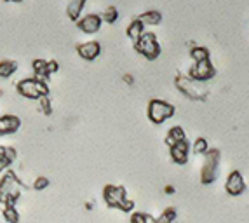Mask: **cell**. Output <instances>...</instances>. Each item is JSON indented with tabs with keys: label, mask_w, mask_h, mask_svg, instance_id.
<instances>
[{
	"label": "cell",
	"mask_w": 249,
	"mask_h": 223,
	"mask_svg": "<svg viewBox=\"0 0 249 223\" xmlns=\"http://www.w3.org/2000/svg\"><path fill=\"white\" fill-rule=\"evenodd\" d=\"M86 7V0H71L70 4L67 5V14L71 21H79L82 9Z\"/></svg>",
	"instance_id": "cell-16"
},
{
	"label": "cell",
	"mask_w": 249,
	"mask_h": 223,
	"mask_svg": "<svg viewBox=\"0 0 249 223\" xmlns=\"http://www.w3.org/2000/svg\"><path fill=\"white\" fill-rule=\"evenodd\" d=\"M49 186V180L44 176H38L37 180L34 182V188L35 190H44V188H47Z\"/></svg>",
	"instance_id": "cell-28"
},
{
	"label": "cell",
	"mask_w": 249,
	"mask_h": 223,
	"mask_svg": "<svg viewBox=\"0 0 249 223\" xmlns=\"http://www.w3.org/2000/svg\"><path fill=\"white\" fill-rule=\"evenodd\" d=\"M146 113H148V119L154 122V124H164L167 119L175 115V105L167 103L164 99H150L148 108H146Z\"/></svg>",
	"instance_id": "cell-5"
},
{
	"label": "cell",
	"mask_w": 249,
	"mask_h": 223,
	"mask_svg": "<svg viewBox=\"0 0 249 223\" xmlns=\"http://www.w3.org/2000/svg\"><path fill=\"white\" fill-rule=\"evenodd\" d=\"M125 33H127L129 40L133 42V44H136V42L142 38L143 33H145V25H143V23L138 19V18H134V19L127 25V30H125Z\"/></svg>",
	"instance_id": "cell-14"
},
{
	"label": "cell",
	"mask_w": 249,
	"mask_h": 223,
	"mask_svg": "<svg viewBox=\"0 0 249 223\" xmlns=\"http://www.w3.org/2000/svg\"><path fill=\"white\" fill-rule=\"evenodd\" d=\"M122 79H124V82H127L129 86H133V84H134V77L131 74H125L124 77H122Z\"/></svg>",
	"instance_id": "cell-30"
},
{
	"label": "cell",
	"mask_w": 249,
	"mask_h": 223,
	"mask_svg": "<svg viewBox=\"0 0 249 223\" xmlns=\"http://www.w3.org/2000/svg\"><path fill=\"white\" fill-rule=\"evenodd\" d=\"M2 216H4V220L7 223H19V213H18L16 206H13V204H7V206H4Z\"/></svg>",
	"instance_id": "cell-22"
},
{
	"label": "cell",
	"mask_w": 249,
	"mask_h": 223,
	"mask_svg": "<svg viewBox=\"0 0 249 223\" xmlns=\"http://www.w3.org/2000/svg\"><path fill=\"white\" fill-rule=\"evenodd\" d=\"M101 19H103V23H108V25H113L117 19H119V11H117V7H113V5H110V7H107L103 11V13L100 14Z\"/></svg>",
	"instance_id": "cell-23"
},
{
	"label": "cell",
	"mask_w": 249,
	"mask_h": 223,
	"mask_svg": "<svg viewBox=\"0 0 249 223\" xmlns=\"http://www.w3.org/2000/svg\"><path fill=\"white\" fill-rule=\"evenodd\" d=\"M0 152H2V155H4V159L9 164H13L16 161V150L11 149V147H0Z\"/></svg>",
	"instance_id": "cell-27"
},
{
	"label": "cell",
	"mask_w": 249,
	"mask_h": 223,
	"mask_svg": "<svg viewBox=\"0 0 249 223\" xmlns=\"http://www.w3.org/2000/svg\"><path fill=\"white\" fill-rule=\"evenodd\" d=\"M220 164H221V153L218 149H211L204 155L202 167H200V183L211 185L216 182V178L220 174Z\"/></svg>",
	"instance_id": "cell-2"
},
{
	"label": "cell",
	"mask_w": 249,
	"mask_h": 223,
	"mask_svg": "<svg viewBox=\"0 0 249 223\" xmlns=\"http://www.w3.org/2000/svg\"><path fill=\"white\" fill-rule=\"evenodd\" d=\"M0 188L4 190L5 197H7V204H13L14 206L21 195V183L13 171H7V173L2 176V180H0ZM7 204H5V206H7Z\"/></svg>",
	"instance_id": "cell-7"
},
{
	"label": "cell",
	"mask_w": 249,
	"mask_h": 223,
	"mask_svg": "<svg viewBox=\"0 0 249 223\" xmlns=\"http://www.w3.org/2000/svg\"><path fill=\"white\" fill-rule=\"evenodd\" d=\"M77 26H79L80 32L92 35V33H98L101 30V26H103V19H101L100 14H96V13L84 14V16H80V19L77 21Z\"/></svg>",
	"instance_id": "cell-10"
},
{
	"label": "cell",
	"mask_w": 249,
	"mask_h": 223,
	"mask_svg": "<svg viewBox=\"0 0 249 223\" xmlns=\"http://www.w3.org/2000/svg\"><path fill=\"white\" fill-rule=\"evenodd\" d=\"M16 70H18L16 61H11V59H4V61H0V77H2V79L11 77Z\"/></svg>",
	"instance_id": "cell-21"
},
{
	"label": "cell",
	"mask_w": 249,
	"mask_h": 223,
	"mask_svg": "<svg viewBox=\"0 0 249 223\" xmlns=\"http://www.w3.org/2000/svg\"><path fill=\"white\" fill-rule=\"evenodd\" d=\"M75 49H77V54H79L82 59H86V61H94L101 54V44L98 40L80 42Z\"/></svg>",
	"instance_id": "cell-11"
},
{
	"label": "cell",
	"mask_w": 249,
	"mask_h": 223,
	"mask_svg": "<svg viewBox=\"0 0 249 223\" xmlns=\"http://www.w3.org/2000/svg\"><path fill=\"white\" fill-rule=\"evenodd\" d=\"M175 82H176V87L179 89V93H183V94L190 99H196V101L199 99L200 101V99H206V96H208V89L204 87V84L192 80L188 75L178 74Z\"/></svg>",
	"instance_id": "cell-4"
},
{
	"label": "cell",
	"mask_w": 249,
	"mask_h": 223,
	"mask_svg": "<svg viewBox=\"0 0 249 223\" xmlns=\"http://www.w3.org/2000/svg\"><path fill=\"white\" fill-rule=\"evenodd\" d=\"M37 101H38V110L44 112L46 115H49L51 112H53V107H51V99H49V96H42V98H38Z\"/></svg>",
	"instance_id": "cell-26"
},
{
	"label": "cell",
	"mask_w": 249,
	"mask_h": 223,
	"mask_svg": "<svg viewBox=\"0 0 249 223\" xmlns=\"http://www.w3.org/2000/svg\"><path fill=\"white\" fill-rule=\"evenodd\" d=\"M225 192L232 197H237V195H242L246 192V182L244 176L237 169H233L232 173L227 176V182H225Z\"/></svg>",
	"instance_id": "cell-9"
},
{
	"label": "cell",
	"mask_w": 249,
	"mask_h": 223,
	"mask_svg": "<svg viewBox=\"0 0 249 223\" xmlns=\"http://www.w3.org/2000/svg\"><path fill=\"white\" fill-rule=\"evenodd\" d=\"M21 119L18 115H0V136L5 134H13L19 129Z\"/></svg>",
	"instance_id": "cell-13"
},
{
	"label": "cell",
	"mask_w": 249,
	"mask_h": 223,
	"mask_svg": "<svg viewBox=\"0 0 249 223\" xmlns=\"http://www.w3.org/2000/svg\"><path fill=\"white\" fill-rule=\"evenodd\" d=\"M190 150L192 153H196V155H206L209 152V143L206 138H197L194 143L190 145Z\"/></svg>",
	"instance_id": "cell-20"
},
{
	"label": "cell",
	"mask_w": 249,
	"mask_h": 223,
	"mask_svg": "<svg viewBox=\"0 0 249 223\" xmlns=\"http://www.w3.org/2000/svg\"><path fill=\"white\" fill-rule=\"evenodd\" d=\"M190 58L194 59V63H200V61H206V59H211L209 58V49L204 46H192Z\"/></svg>",
	"instance_id": "cell-19"
},
{
	"label": "cell",
	"mask_w": 249,
	"mask_h": 223,
	"mask_svg": "<svg viewBox=\"0 0 249 223\" xmlns=\"http://www.w3.org/2000/svg\"><path fill=\"white\" fill-rule=\"evenodd\" d=\"M59 70V65L58 61H47V72H49V75L56 74V72Z\"/></svg>",
	"instance_id": "cell-29"
},
{
	"label": "cell",
	"mask_w": 249,
	"mask_h": 223,
	"mask_svg": "<svg viewBox=\"0 0 249 223\" xmlns=\"http://www.w3.org/2000/svg\"><path fill=\"white\" fill-rule=\"evenodd\" d=\"M164 192H166V194H175V186L167 185L166 188H164Z\"/></svg>",
	"instance_id": "cell-32"
},
{
	"label": "cell",
	"mask_w": 249,
	"mask_h": 223,
	"mask_svg": "<svg viewBox=\"0 0 249 223\" xmlns=\"http://www.w3.org/2000/svg\"><path fill=\"white\" fill-rule=\"evenodd\" d=\"M129 222L131 223H152L154 222V216L148 215V213H143V211H133Z\"/></svg>",
	"instance_id": "cell-24"
},
{
	"label": "cell",
	"mask_w": 249,
	"mask_h": 223,
	"mask_svg": "<svg viewBox=\"0 0 249 223\" xmlns=\"http://www.w3.org/2000/svg\"><path fill=\"white\" fill-rule=\"evenodd\" d=\"M187 140V132H185V129L181 128V126H175V128H171L169 132L166 134V145L167 147H173V145L179 143V141H185Z\"/></svg>",
	"instance_id": "cell-15"
},
{
	"label": "cell",
	"mask_w": 249,
	"mask_h": 223,
	"mask_svg": "<svg viewBox=\"0 0 249 223\" xmlns=\"http://www.w3.org/2000/svg\"><path fill=\"white\" fill-rule=\"evenodd\" d=\"M138 19L142 21L143 25H148V26H155V25H159L162 21V14L159 13V11H155V9H152V11H146V13H143V14H140L138 16Z\"/></svg>",
	"instance_id": "cell-17"
},
{
	"label": "cell",
	"mask_w": 249,
	"mask_h": 223,
	"mask_svg": "<svg viewBox=\"0 0 249 223\" xmlns=\"http://www.w3.org/2000/svg\"><path fill=\"white\" fill-rule=\"evenodd\" d=\"M169 155L175 164H178V166L187 164L188 159H190V143H188V140L173 145L169 149Z\"/></svg>",
	"instance_id": "cell-12"
},
{
	"label": "cell",
	"mask_w": 249,
	"mask_h": 223,
	"mask_svg": "<svg viewBox=\"0 0 249 223\" xmlns=\"http://www.w3.org/2000/svg\"><path fill=\"white\" fill-rule=\"evenodd\" d=\"M103 199L108 207H115L124 213H133L134 203L127 197V190L121 185H107L103 188Z\"/></svg>",
	"instance_id": "cell-1"
},
{
	"label": "cell",
	"mask_w": 249,
	"mask_h": 223,
	"mask_svg": "<svg viewBox=\"0 0 249 223\" xmlns=\"http://www.w3.org/2000/svg\"><path fill=\"white\" fill-rule=\"evenodd\" d=\"M16 89L23 98H28V99H38V98H42V96H49L47 80L35 79V77L19 80Z\"/></svg>",
	"instance_id": "cell-3"
},
{
	"label": "cell",
	"mask_w": 249,
	"mask_h": 223,
	"mask_svg": "<svg viewBox=\"0 0 249 223\" xmlns=\"http://www.w3.org/2000/svg\"><path fill=\"white\" fill-rule=\"evenodd\" d=\"M136 51L142 56H145L146 59H157L159 54H160V44H159V38L155 33L145 32L142 35V38L134 44Z\"/></svg>",
	"instance_id": "cell-6"
},
{
	"label": "cell",
	"mask_w": 249,
	"mask_h": 223,
	"mask_svg": "<svg viewBox=\"0 0 249 223\" xmlns=\"http://www.w3.org/2000/svg\"><path fill=\"white\" fill-rule=\"evenodd\" d=\"M35 72V79H40V80H47L49 79V72H47V61L46 59H35L34 65H32Z\"/></svg>",
	"instance_id": "cell-18"
},
{
	"label": "cell",
	"mask_w": 249,
	"mask_h": 223,
	"mask_svg": "<svg viewBox=\"0 0 249 223\" xmlns=\"http://www.w3.org/2000/svg\"><path fill=\"white\" fill-rule=\"evenodd\" d=\"M216 75L214 70V65L211 63V59H206V61H200V63H194L190 66V72H188V77L192 80H196V82H208L211 80L213 77Z\"/></svg>",
	"instance_id": "cell-8"
},
{
	"label": "cell",
	"mask_w": 249,
	"mask_h": 223,
	"mask_svg": "<svg viewBox=\"0 0 249 223\" xmlns=\"http://www.w3.org/2000/svg\"><path fill=\"white\" fill-rule=\"evenodd\" d=\"M0 204H7V197H5V194H4V190H2V188H0Z\"/></svg>",
	"instance_id": "cell-31"
},
{
	"label": "cell",
	"mask_w": 249,
	"mask_h": 223,
	"mask_svg": "<svg viewBox=\"0 0 249 223\" xmlns=\"http://www.w3.org/2000/svg\"><path fill=\"white\" fill-rule=\"evenodd\" d=\"M176 209L175 207H167L162 211V215L157 218V223H175L176 222Z\"/></svg>",
	"instance_id": "cell-25"
}]
</instances>
